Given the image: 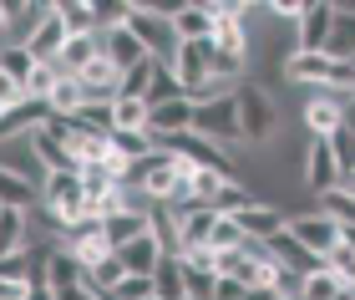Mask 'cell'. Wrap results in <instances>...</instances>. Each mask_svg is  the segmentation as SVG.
<instances>
[{
    "label": "cell",
    "instance_id": "cb8c5ba5",
    "mask_svg": "<svg viewBox=\"0 0 355 300\" xmlns=\"http://www.w3.org/2000/svg\"><path fill=\"white\" fill-rule=\"evenodd\" d=\"M148 117H153V107L137 102V97H117V102H112V122H117V133H148Z\"/></svg>",
    "mask_w": 355,
    "mask_h": 300
},
{
    "label": "cell",
    "instance_id": "44dd1931",
    "mask_svg": "<svg viewBox=\"0 0 355 300\" xmlns=\"http://www.w3.org/2000/svg\"><path fill=\"white\" fill-rule=\"evenodd\" d=\"M178 214H183V255H188V249H208L218 214L214 209H178Z\"/></svg>",
    "mask_w": 355,
    "mask_h": 300
},
{
    "label": "cell",
    "instance_id": "ab89813d",
    "mask_svg": "<svg viewBox=\"0 0 355 300\" xmlns=\"http://www.w3.org/2000/svg\"><path fill=\"white\" fill-rule=\"evenodd\" d=\"M31 295V280H6L0 275V300H26Z\"/></svg>",
    "mask_w": 355,
    "mask_h": 300
},
{
    "label": "cell",
    "instance_id": "e575fe53",
    "mask_svg": "<svg viewBox=\"0 0 355 300\" xmlns=\"http://www.w3.org/2000/svg\"><path fill=\"white\" fill-rule=\"evenodd\" d=\"M153 67H157V61H142V67H132V72H127V76H122V97H137V102H148Z\"/></svg>",
    "mask_w": 355,
    "mask_h": 300
},
{
    "label": "cell",
    "instance_id": "5b68a950",
    "mask_svg": "<svg viewBox=\"0 0 355 300\" xmlns=\"http://www.w3.org/2000/svg\"><path fill=\"white\" fill-rule=\"evenodd\" d=\"M310 194H335L340 188V163H335V148H330V138H310L304 143V178H300Z\"/></svg>",
    "mask_w": 355,
    "mask_h": 300
},
{
    "label": "cell",
    "instance_id": "9c48e42d",
    "mask_svg": "<svg viewBox=\"0 0 355 300\" xmlns=\"http://www.w3.org/2000/svg\"><path fill=\"white\" fill-rule=\"evenodd\" d=\"M330 31H335V6H325V0H310L300 15V51H325L330 46Z\"/></svg>",
    "mask_w": 355,
    "mask_h": 300
},
{
    "label": "cell",
    "instance_id": "d6986e66",
    "mask_svg": "<svg viewBox=\"0 0 355 300\" xmlns=\"http://www.w3.org/2000/svg\"><path fill=\"white\" fill-rule=\"evenodd\" d=\"M0 209H41V183L0 168Z\"/></svg>",
    "mask_w": 355,
    "mask_h": 300
},
{
    "label": "cell",
    "instance_id": "d6a6232c",
    "mask_svg": "<svg viewBox=\"0 0 355 300\" xmlns=\"http://www.w3.org/2000/svg\"><path fill=\"white\" fill-rule=\"evenodd\" d=\"M244 240H249V234L239 229V219H223V214H218V224H214V240H208V249H214V255H223V249H244Z\"/></svg>",
    "mask_w": 355,
    "mask_h": 300
},
{
    "label": "cell",
    "instance_id": "1f68e13d",
    "mask_svg": "<svg viewBox=\"0 0 355 300\" xmlns=\"http://www.w3.org/2000/svg\"><path fill=\"white\" fill-rule=\"evenodd\" d=\"M157 153L153 148V133H112V158H122V163H137V158Z\"/></svg>",
    "mask_w": 355,
    "mask_h": 300
},
{
    "label": "cell",
    "instance_id": "6da1fadb",
    "mask_svg": "<svg viewBox=\"0 0 355 300\" xmlns=\"http://www.w3.org/2000/svg\"><path fill=\"white\" fill-rule=\"evenodd\" d=\"M127 31L148 46V56L153 61H168L173 67V56H178V31H173V15H163L153 6V0H137V6H127Z\"/></svg>",
    "mask_w": 355,
    "mask_h": 300
},
{
    "label": "cell",
    "instance_id": "60d3db41",
    "mask_svg": "<svg viewBox=\"0 0 355 300\" xmlns=\"http://www.w3.org/2000/svg\"><path fill=\"white\" fill-rule=\"evenodd\" d=\"M56 300H96V290H87V285H76V290H67V295H56Z\"/></svg>",
    "mask_w": 355,
    "mask_h": 300
},
{
    "label": "cell",
    "instance_id": "7bdbcfd3",
    "mask_svg": "<svg viewBox=\"0 0 355 300\" xmlns=\"http://www.w3.org/2000/svg\"><path fill=\"white\" fill-rule=\"evenodd\" d=\"M340 244H345V249H355V224H340Z\"/></svg>",
    "mask_w": 355,
    "mask_h": 300
},
{
    "label": "cell",
    "instance_id": "4fadbf2b",
    "mask_svg": "<svg viewBox=\"0 0 355 300\" xmlns=\"http://www.w3.org/2000/svg\"><path fill=\"white\" fill-rule=\"evenodd\" d=\"M31 240H36V224H31V209H0V260L26 255Z\"/></svg>",
    "mask_w": 355,
    "mask_h": 300
},
{
    "label": "cell",
    "instance_id": "603a6c76",
    "mask_svg": "<svg viewBox=\"0 0 355 300\" xmlns=\"http://www.w3.org/2000/svg\"><path fill=\"white\" fill-rule=\"evenodd\" d=\"M153 295H157V300H188L183 260H163V265L153 270Z\"/></svg>",
    "mask_w": 355,
    "mask_h": 300
},
{
    "label": "cell",
    "instance_id": "7dc6e473",
    "mask_svg": "<svg viewBox=\"0 0 355 300\" xmlns=\"http://www.w3.org/2000/svg\"><path fill=\"white\" fill-rule=\"evenodd\" d=\"M153 300H157V295H153Z\"/></svg>",
    "mask_w": 355,
    "mask_h": 300
},
{
    "label": "cell",
    "instance_id": "2e32d148",
    "mask_svg": "<svg viewBox=\"0 0 355 300\" xmlns=\"http://www.w3.org/2000/svg\"><path fill=\"white\" fill-rule=\"evenodd\" d=\"M173 31H178V41H208L214 36V6H203V0L173 6Z\"/></svg>",
    "mask_w": 355,
    "mask_h": 300
},
{
    "label": "cell",
    "instance_id": "277c9868",
    "mask_svg": "<svg viewBox=\"0 0 355 300\" xmlns=\"http://www.w3.org/2000/svg\"><path fill=\"white\" fill-rule=\"evenodd\" d=\"M41 209L56 219V229L87 219V188H82V173H46L41 183Z\"/></svg>",
    "mask_w": 355,
    "mask_h": 300
},
{
    "label": "cell",
    "instance_id": "9a60e30c",
    "mask_svg": "<svg viewBox=\"0 0 355 300\" xmlns=\"http://www.w3.org/2000/svg\"><path fill=\"white\" fill-rule=\"evenodd\" d=\"M289 224V209H279V203H249L244 214H239V229L249 234V240H274V234H284Z\"/></svg>",
    "mask_w": 355,
    "mask_h": 300
},
{
    "label": "cell",
    "instance_id": "74e56055",
    "mask_svg": "<svg viewBox=\"0 0 355 300\" xmlns=\"http://www.w3.org/2000/svg\"><path fill=\"white\" fill-rule=\"evenodd\" d=\"M325 265H330V270H335V275H340L345 285L355 290V249H345V244H340V249H335V255H330Z\"/></svg>",
    "mask_w": 355,
    "mask_h": 300
},
{
    "label": "cell",
    "instance_id": "ffe728a7",
    "mask_svg": "<svg viewBox=\"0 0 355 300\" xmlns=\"http://www.w3.org/2000/svg\"><path fill=\"white\" fill-rule=\"evenodd\" d=\"M102 56V36H71L67 46H61V56H56V67L67 72V76H82L92 61Z\"/></svg>",
    "mask_w": 355,
    "mask_h": 300
},
{
    "label": "cell",
    "instance_id": "7402d4cb",
    "mask_svg": "<svg viewBox=\"0 0 355 300\" xmlns=\"http://www.w3.org/2000/svg\"><path fill=\"white\" fill-rule=\"evenodd\" d=\"M122 265H127V275H153L157 265H163V249H157L153 234H142V240H132L127 249H117Z\"/></svg>",
    "mask_w": 355,
    "mask_h": 300
},
{
    "label": "cell",
    "instance_id": "4316f807",
    "mask_svg": "<svg viewBox=\"0 0 355 300\" xmlns=\"http://www.w3.org/2000/svg\"><path fill=\"white\" fill-rule=\"evenodd\" d=\"M87 107V87H82V76H61L56 82V92H51V112H61V117H76Z\"/></svg>",
    "mask_w": 355,
    "mask_h": 300
},
{
    "label": "cell",
    "instance_id": "5bb4252c",
    "mask_svg": "<svg viewBox=\"0 0 355 300\" xmlns=\"http://www.w3.org/2000/svg\"><path fill=\"white\" fill-rule=\"evenodd\" d=\"M67 41H71V31H67V21H61V10L51 6V10H46V21L31 31V41H26V46H31V56H36V61H56Z\"/></svg>",
    "mask_w": 355,
    "mask_h": 300
},
{
    "label": "cell",
    "instance_id": "484cf974",
    "mask_svg": "<svg viewBox=\"0 0 355 300\" xmlns=\"http://www.w3.org/2000/svg\"><path fill=\"white\" fill-rule=\"evenodd\" d=\"M122 280H127V265H122V255H107L102 265H92V270H87V290L107 295V290H122Z\"/></svg>",
    "mask_w": 355,
    "mask_h": 300
},
{
    "label": "cell",
    "instance_id": "d4e9b609",
    "mask_svg": "<svg viewBox=\"0 0 355 300\" xmlns=\"http://www.w3.org/2000/svg\"><path fill=\"white\" fill-rule=\"evenodd\" d=\"M178 97H188L183 82H178V72L168 67V61H157L153 67V87H148V107H163V102H178Z\"/></svg>",
    "mask_w": 355,
    "mask_h": 300
},
{
    "label": "cell",
    "instance_id": "8fae6325",
    "mask_svg": "<svg viewBox=\"0 0 355 300\" xmlns=\"http://www.w3.org/2000/svg\"><path fill=\"white\" fill-rule=\"evenodd\" d=\"M102 56H107L122 76L132 72V67H142V61H153V56H148V46H142L127 26H117V31H107V36H102Z\"/></svg>",
    "mask_w": 355,
    "mask_h": 300
},
{
    "label": "cell",
    "instance_id": "7c38bea8",
    "mask_svg": "<svg viewBox=\"0 0 355 300\" xmlns=\"http://www.w3.org/2000/svg\"><path fill=\"white\" fill-rule=\"evenodd\" d=\"M269 255L279 260L284 270H300V275H320V270H325V260H320L315 249H304L295 234H289V224H284V234H274V240H269Z\"/></svg>",
    "mask_w": 355,
    "mask_h": 300
},
{
    "label": "cell",
    "instance_id": "e0dca14e",
    "mask_svg": "<svg viewBox=\"0 0 355 300\" xmlns=\"http://www.w3.org/2000/svg\"><path fill=\"white\" fill-rule=\"evenodd\" d=\"M82 87H87V102H117L122 97V72L112 67L107 56H96L82 72Z\"/></svg>",
    "mask_w": 355,
    "mask_h": 300
},
{
    "label": "cell",
    "instance_id": "f1b7e54d",
    "mask_svg": "<svg viewBox=\"0 0 355 300\" xmlns=\"http://www.w3.org/2000/svg\"><path fill=\"white\" fill-rule=\"evenodd\" d=\"M61 21H67L71 36H96V10L87 6V0H56Z\"/></svg>",
    "mask_w": 355,
    "mask_h": 300
},
{
    "label": "cell",
    "instance_id": "836d02e7",
    "mask_svg": "<svg viewBox=\"0 0 355 300\" xmlns=\"http://www.w3.org/2000/svg\"><path fill=\"white\" fill-rule=\"evenodd\" d=\"M330 148H335V163H340V178H350V173H355V128H350V122L330 138Z\"/></svg>",
    "mask_w": 355,
    "mask_h": 300
},
{
    "label": "cell",
    "instance_id": "f35d334b",
    "mask_svg": "<svg viewBox=\"0 0 355 300\" xmlns=\"http://www.w3.org/2000/svg\"><path fill=\"white\" fill-rule=\"evenodd\" d=\"M117 295L122 300H153V275H127Z\"/></svg>",
    "mask_w": 355,
    "mask_h": 300
},
{
    "label": "cell",
    "instance_id": "4dcf8cb0",
    "mask_svg": "<svg viewBox=\"0 0 355 300\" xmlns=\"http://www.w3.org/2000/svg\"><path fill=\"white\" fill-rule=\"evenodd\" d=\"M218 194H223V178H218V173H208V168H193V173H188V199L198 203V209H214Z\"/></svg>",
    "mask_w": 355,
    "mask_h": 300
},
{
    "label": "cell",
    "instance_id": "bcb514c9",
    "mask_svg": "<svg viewBox=\"0 0 355 300\" xmlns=\"http://www.w3.org/2000/svg\"><path fill=\"white\" fill-rule=\"evenodd\" d=\"M350 300H355V290H350Z\"/></svg>",
    "mask_w": 355,
    "mask_h": 300
},
{
    "label": "cell",
    "instance_id": "52a82bcc",
    "mask_svg": "<svg viewBox=\"0 0 355 300\" xmlns=\"http://www.w3.org/2000/svg\"><path fill=\"white\" fill-rule=\"evenodd\" d=\"M304 97H310V102L300 107V122H304V133H310V138H335L345 128V107L340 102H330L320 87H304Z\"/></svg>",
    "mask_w": 355,
    "mask_h": 300
},
{
    "label": "cell",
    "instance_id": "f546056e",
    "mask_svg": "<svg viewBox=\"0 0 355 300\" xmlns=\"http://www.w3.org/2000/svg\"><path fill=\"white\" fill-rule=\"evenodd\" d=\"M345 290H350V285H345V280L325 265L320 275H304V295H300V300H340Z\"/></svg>",
    "mask_w": 355,
    "mask_h": 300
},
{
    "label": "cell",
    "instance_id": "ba28073f",
    "mask_svg": "<svg viewBox=\"0 0 355 300\" xmlns=\"http://www.w3.org/2000/svg\"><path fill=\"white\" fill-rule=\"evenodd\" d=\"M330 72H335V56L330 51H295L279 67V76H284L289 87H325Z\"/></svg>",
    "mask_w": 355,
    "mask_h": 300
},
{
    "label": "cell",
    "instance_id": "d590c367",
    "mask_svg": "<svg viewBox=\"0 0 355 300\" xmlns=\"http://www.w3.org/2000/svg\"><path fill=\"white\" fill-rule=\"evenodd\" d=\"M183 280H188V300H214V290H218L214 270H193V265H183Z\"/></svg>",
    "mask_w": 355,
    "mask_h": 300
},
{
    "label": "cell",
    "instance_id": "ee69618b",
    "mask_svg": "<svg viewBox=\"0 0 355 300\" xmlns=\"http://www.w3.org/2000/svg\"><path fill=\"white\" fill-rule=\"evenodd\" d=\"M6 31H10V10L0 6V46H6Z\"/></svg>",
    "mask_w": 355,
    "mask_h": 300
},
{
    "label": "cell",
    "instance_id": "ac0fdd59",
    "mask_svg": "<svg viewBox=\"0 0 355 300\" xmlns=\"http://www.w3.org/2000/svg\"><path fill=\"white\" fill-rule=\"evenodd\" d=\"M102 234H107L112 255H117V249H127L132 240L153 234V214H112V219H102Z\"/></svg>",
    "mask_w": 355,
    "mask_h": 300
},
{
    "label": "cell",
    "instance_id": "8992f818",
    "mask_svg": "<svg viewBox=\"0 0 355 300\" xmlns=\"http://www.w3.org/2000/svg\"><path fill=\"white\" fill-rule=\"evenodd\" d=\"M289 234L304 244V249H315L320 260H330L335 249H340V224L320 209V214H289Z\"/></svg>",
    "mask_w": 355,
    "mask_h": 300
},
{
    "label": "cell",
    "instance_id": "b9f144b4",
    "mask_svg": "<svg viewBox=\"0 0 355 300\" xmlns=\"http://www.w3.org/2000/svg\"><path fill=\"white\" fill-rule=\"evenodd\" d=\"M26 300H56V290H51V285H31V295H26Z\"/></svg>",
    "mask_w": 355,
    "mask_h": 300
},
{
    "label": "cell",
    "instance_id": "83f0119b",
    "mask_svg": "<svg viewBox=\"0 0 355 300\" xmlns=\"http://www.w3.org/2000/svg\"><path fill=\"white\" fill-rule=\"evenodd\" d=\"M36 67H41V61L31 56V46H0V72H6L10 82H21V87H26Z\"/></svg>",
    "mask_w": 355,
    "mask_h": 300
},
{
    "label": "cell",
    "instance_id": "30bf717a",
    "mask_svg": "<svg viewBox=\"0 0 355 300\" xmlns=\"http://www.w3.org/2000/svg\"><path fill=\"white\" fill-rule=\"evenodd\" d=\"M36 285H51L56 295H67V290H76V285H87V270H82V260L71 255V249H51L46 255V270H41V280Z\"/></svg>",
    "mask_w": 355,
    "mask_h": 300
},
{
    "label": "cell",
    "instance_id": "7a4b0ae2",
    "mask_svg": "<svg viewBox=\"0 0 355 300\" xmlns=\"http://www.w3.org/2000/svg\"><path fill=\"white\" fill-rule=\"evenodd\" d=\"M239 128H244V143H269L279 133V102L264 82H239Z\"/></svg>",
    "mask_w": 355,
    "mask_h": 300
},
{
    "label": "cell",
    "instance_id": "f6af8a7d",
    "mask_svg": "<svg viewBox=\"0 0 355 300\" xmlns=\"http://www.w3.org/2000/svg\"><path fill=\"white\" fill-rule=\"evenodd\" d=\"M340 188H345V194H355V173H350V178H340Z\"/></svg>",
    "mask_w": 355,
    "mask_h": 300
},
{
    "label": "cell",
    "instance_id": "3957f363",
    "mask_svg": "<svg viewBox=\"0 0 355 300\" xmlns=\"http://www.w3.org/2000/svg\"><path fill=\"white\" fill-rule=\"evenodd\" d=\"M239 92V87H234ZM214 97V102H198V112H193V133L208 138V143L218 148H244V128H239V97Z\"/></svg>",
    "mask_w": 355,
    "mask_h": 300
},
{
    "label": "cell",
    "instance_id": "8d00e7d4",
    "mask_svg": "<svg viewBox=\"0 0 355 300\" xmlns=\"http://www.w3.org/2000/svg\"><path fill=\"white\" fill-rule=\"evenodd\" d=\"M274 295H279V300H300L304 295V275L279 265V270H274Z\"/></svg>",
    "mask_w": 355,
    "mask_h": 300
}]
</instances>
